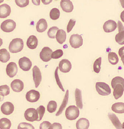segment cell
Instances as JSON below:
<instances>
[{
  "label": "cell",
  "instance_id": "obj_2",
  "mask_svg": "<svg viewBox=\"0 0 124 129\" xmlns=\"http://www.w3.org/2000/svg\"><path fill=\"white\" fill-rule=\"evenodd\" d=\"M24 47L22 39L16 38L13 39L10 43L9 50L12 53H16L22 51Z\"/></svg>",
  "mask_w": 124,
  "mask_h": 129
},
{
  "label": "cell",
  "instance_id": "obj_28",
  "mask_svg": "<svg viewBox=\"0 0 124 129\" xmlns=\"http://www.w3.org/2000/svg\"><path fill=\"white\" fill-rule=\"evenodd\" d=\"M10 58V54L6 49H0V61L6 62L9 60Z\"/></svg>",
  "mask_w": 124,
  "mask_h": 129
},
{
  "label": "cell",
  "instance_id": "obj_11",
  "mask_svg": "<svg viewBox=\"0 0 124 129\" xmlns=\"http://www.w3.org/2000/svg\"><path fill=\"white\" fill-rule=\"evenodd\" d=\"M40 97V92L34 89L31 90L28 92L25 96L27 101L31 103L37 102L39 100Z\"/></svg>",
  "mask_w": 124,
  "mask_h": 129
},
{
  "label": "cell",
  "instance_id": "obj_18",
  "mask_svg": "<svg viewBox=\"0 0 124 129\" xmlns=\"http://www.w3.org/2000/svg\"><path fill=\"white\" fill-rule=\"evenodd\" d=\"M60 5L63 11L66 13L72 12L74 9L73 4L70 0H62L60 2Z\"/></svg>",
  "mask_w": 124,
  "mask_h": 129
},
{
  "label": "cell",
  "instance_id": "obj_46",
  "mask_svg": "<svg viewBox=\"0 0 124 129\" xmlns=\"http://www.w3.org/2000/svg\"><path fill=\"white\" fill-rule=\"evenodd\" d=\"M34 4L36 5H40V1H32Z\"/></svg>",
  "mask_w": 124,
  "mask_h": 129
},
{
  "label": "cell",
  "instance_id": "obj_38",
  "mask_svg": "<svg viewBox=\"0 0 124 129\" xmlns=\"http://www.w3.org/2000/svg\"><path fill=\"white\" fill-rule=\"evenodd\" d=\"M64 54V52L61 49H57L54 51L52 54V58L58 59L60 58Z\"/></svg>",
  "mask_w": 124,
  "mask_h": 129
},
{
  "label": "cell",
  "instance_id": "obj_43",
  "mask_svg": "<svg viewBox=\"0 0 124 129\" xmlns=\"http://www.w3.org/2000/svg\"><path fill=\"white\" fill-rule=\"evenodd\" d=\"M62 128L61 125L60 123L55 122L51 125L50 129H61Z\"/></svg>",
  "mask_w": 124,
  "mask_h": 129
},
{
  "label": "cell",
  "instance_id": "obj_50",
  "mask_svg": "<svg viewBox=\"0 0 124 129\" xmlns=\"http://www.w3.org/2000/svg\"><path fill=\"white\" fill-rule=\"evenodd\" d=\"M121 58V61H122V62H123V64L124 66V55L122 56Z\"/></svg>",
  "mask_w": 124,
  "mask_h": 129
},
{
  "label": "cell",
  "instance_id": "obj_45",
  "mask_svg": "<svg viewBox=\"0 0 124 129\" xmlns=\"http://www.w3.org/2000/svg\"><path fill=\"white\" fill-rule=\"evenodd\" d=\"M52 1H50V0H47V1H42V2L43 3V4L44 5H47L51 3Z\"/></svg>",
  "mask_w": 124,
  "mask_h": 129
},
{
  "label": "cell",
  "instance_id": "obj_19",
  "mask_svg": "<svg viewBox=\"0 0 124 129\" xmlns=\"http://www.w3.org/2000/svg\"><path fill=\"white\" fill-rule=\"evenodd\" d=\"M11 12V8L9 5L4 4L0 6V18H6L10 16Z\"/></svg>",
  "mask_w": 124,
  "mask_h": 129
},
{
  "label": "cell",
  "instance_id": "obj_16",
  "mask_svg": "<svg viewBox=\"0 0 124 129\" xmlns=\"http://www.w3.org/2000/svg\"><path fill=\"white\" fill-rule=\"evenodd\" d=\"M117 27L116 22L113 20L107 21L103 25V29L106 33H110L115 31Z\"/></svg>",
  "mask_w": 124,
  "mask_h": 129
},
{
  "label": "cell",
  "instance_id": "obj_23",
  "mask_svg": "<svg viewBox=\"0 0 124 129\" xmlns=\"http://www.w3.org/2000/svg\"><path fill=\"white\" fill-rule=\"evenodd\" d=\"M89 126V121L85 118H81L77 121L76 124L77 129H87Z\"/></svg>",
  "mask_w": 124,
  "mask_h": 129
},
{
  "label": "cell",
  "instance_id": "obj_51",
  "mask_svg": "<svg viewBox=\"0 0 124 129\" xmlns=\"http://www.w3.org/2000/svg\"><path fill=\"white\" fill-rule=\"evenodd\" d=\"M122 1V2H123V4H121V5H122V7H123V8H124V1Z\"/></svg>",
  "mask_w": 124,
  "mask_h": 129
},
{
  "label": "cell",
  "instance_id": "obj_41",
  "mask_svg": "<svg viewBox=\"0 0 124 129\" xmlns=\"http://www.w3.org/2000/svg\"><path fill=\"white\" fill-rule=\"evenodd\" d=\"M76 21L73 19H70L67 27V31L68 33H69L73 28V27L76 24Z\"/></svg>",
  "mask_w": 124,
  "mask_h": 129
},
{
  "label": "cell",
  "instance_id": "obj_29",
  "mask_svg": "<svg viewBox=\"0 0 124 129\" xmlns=\"http://www.w3.org/2000/svg\"><path fill=\"white\" fill-rule=\"evenodd\" d=\"M11 125V121L8 118H4L0 120V129H9Z\"/></svg>",
  "mask_w": 124,
  "mask_h": 129
},
{
  "label": "cell",
  "instance_id": "obj_36",
  "mask_svg": "<svg viewBox=\"0 0 124 129\" xmlns=\"http://www.w3.org/2000/svg\"><path fill=\"white\" fill-rule=\"evenodd\" d=\"M58 69H59V67H57L56 68V70H55V80H56V82L57 84L58 85L60 88L62 90V91L65 92L64 89L62 84H61V82L60 81L59 75H58Z\"/></svg>",
  "mask_w": 124,
  "mask_h": 129
},
{
  "label": "cell",
  "instance_id": "obj_35",
  "mask_svg": "<svg viewBox=\"0 0 124 129\" xmlns=\"http://www.w3.org/2000/svg\"><path fill=\"white\" fill-rule=\"evenodd\" d=\"M37 112L38 114V118L37 121H39L42 120L45 111V107L43 106H40L37 109Z\"/></svg>",
  "mask_w": 124,
  "mask_h": 129
},
{
  "label": "cell",
  "instance_id": "obj_5",
  "mask_svg": "<svg viewBox=\"0 0 124 129\" xmlns=\"http://www.w3.org/2000/svg\"><path fill=\"white\" fill-rule=\"evenodd\" d=\"M16 24L13 20L8 19L3 21L1 25L2 30L6 33H10L16 28Z\"/></svg>",
  "mask_w": 124,
  "mask_h": 129
},
{
  "label": "cell",
  "instance_id": "obj_32",
  "mask_svg": "<svg viewBox=\"0 0 124 129\" xmlns=\"http://www.w3.org/2000/svg\"><path fill=\"white\" fill-rule=\"evenodd\" d=\"M102 62V58L101 57H99L95 61L93 64L94 71L96 73H99L101 69V66Z\"/></svg>",
  "mask_w": 124,
  "mask_h": 129
},
{
  "label": "cell",
  "instance_id": "obj_25",
  "mask_svg": "<svg viewBox=\"0 0 124 129\" xmlns=\"http://www.w3.org/2000/svg\"><path fill=\"white\" fill-rule=\"evenodd\" d=\"M69 97V91L68 90H66L64 98V99L62 104L60 106L59 110L57 111L56 114V116H58L60 115L63 111L64 110L65 108L67 106L68 103V102Z\"/></svg>",
  "mask_w": 124,
  "mask_h": 129
},
{
  "label": "cell",
  "instance_id": "obj_9",
  "mask_svg": "<svg viewBox=\"0 0 124 129\" xmlns=\"http://www.w3.org/2000/svg\"><path fill=\"white\" fill-rule=\"evenodd\" d=\"M52 50L50 48L48 47H44L40 53V57L44 62H48L52 59Z\"/></svg>",
  "mask_w": 124,
  "mask_h": 129
},
{
  "label": "cell",
  "instance_id": "obj_52",
  "mask_svg": "<svg viewBox=\"0 0 124 129\" xmlns=\"http://www.w3.org/2000/svg\"><path fill=\"white\" fill-rule=\"evenodd\" d=\"M121 126H122V128L124 129V122L123 123L122 125H121Z\"/></svg>",
  "mask_w": 124,
  "mask_h": 129
},
{
  "label": "cell",
  "instance_id": "obj_37",
  "mask_svg": "<svg viewBox=\"0 0 124 129\" xmlns=\"http://www.w3.org/2000/svg\"><path fill=\"white\" fill-rule=\"evenodd\" d=\"M0 92L4 96L9 95L10 92V89L9 86L6 85L1 86Z\"/></svg>",
  "mask_w": 124,
  "mask_h": 129
},
{
  "label": "cell",
  "instance_id": "obj_34",
  "mask_svg": "<svg viewBox=\"0 0 124 129\" xmlns=\"http://www.w3.org/2000/svg\"><path fill=\"white\" fill-rule=\"evenodd\" d=\"M59 29V28L55 26L49 28L47 33L49 37L52 39L55 38L56 37V34Z\"/></svg>",
  "mask_w": 124,
  "mask_h": 129
},
{
  "label": "cell",
  "instance_id": "obj_49",
  "mask_svg": "<svg viewBox=\"0 0 124 129\" xmlns=\"http://www.w3.org/2000/svg\"><path fill=\"white\" fill-rule=\"evenodd\" d=\"M2 44H3V40L1 38H0V47L1 46Z\"/></svg>",
  "mask_w": 124,
  "mask_h": 129
},
{
  "label": "cell",
  "instance_id": "obj_47",
  "mask_svg": "<svg viewBox=\"0 0 124 129\" xmlns=\"http://www.w3.org/2000/svg\"><path fill=\"white\" fill-rule=\"evenodd\" d=\"M120 18L121 20L124 22V10L120 14Z\"/></svg>",
  "mask_w": 124,
  "mask_h": 129
},
{
  "label": "cell",
  "instance_id": "obj_30",
  "mask_svg": "<svg viewBox=\"0 0 124 129\" xmlns=\"http://www.w3.org/2000/svg\"><path fill=\"white\" fill-rule=\"evenodd\" d=\"M108 58L110 64L113 65L116 64L119 62V57L117 54L113 52L109 53Z\"/></svg>",
  "mask_w": 124,
  "mask_h": 129
},
{
  "label": "cell",
  "instance_id": "obj_15",
  "mask_svg": "<svg viewBox=\"0 0 124 129\" xmlns=\"http://www.w3.org/2000/svg\"><path fill=\"white\" fill-rule=\"evenodd\" d=\"M14 109V105L13 103L7 102L2 104L1 107V111L5 115H9L13 113Z\"/></svg>",
  "mask_w": 124,
  "mask_h": 129
},
{
  "label": "cell",
  "instance_id": "obj_1",
  "mask_svg": "<svg viewBox=\"0 0 124 129\" xmlns=\"http://www.w3.org/2000/svg\"><path fill=\"white\" fill-rule=\"evenodd\" d=\"M111 86L113 89V95L116 99L122 96L124 91V79L121 77H115L111 81Z\"/></svg>",
  "mask_w": 124,
  "mask_h": 129
},
{
  "label": "cell",
  "instance_id": "obj_40",
  "mask_svg": "<svg viewBox=\"0 0 124 129\" xmlns=\"http://www.w3.org/2000/svg\"><path fill=\"white\" fill-rule=\"evenodd\" d=\"M16 4L20 8H24L28 6L29 4V0H16Z\"/></svg>",
  "mask_w": 124,
  "mask_h": 129
},
{
  "label": "cell",
  "instance_id": "obj_31",
  "mask_svg": "<svg viewBox=\"0 0 124 129\" xmlns=\"http://www.w3.org/2000/svg\"><path fill=\"white\" fill-rule=\"evenodd\" d=\"M50 17L53 20H56L59 18L60 12L58 9L54 8L52 9L50 12Z\"/></svg>",
  "mask_w": 124,
  "mask_h": 129
},
{
  "label": "cell",
  "instance_id": "obj_14",
  "mask_svg": "<svg viewBox=\"0 0 124 129\" xmlns=\"http://www.w3.org/2000/svg\"><path fill=\"white\" fill-rule=\"evenodd\" d=\"M58 67L61 72L68 73L72 69V65L71 62L68 59H63L60 61Z\"/></svg>",
  "mask_w": 124,
  "mask_h": 129
},
{
  "label": "cell",
  "instance_id": "obj_27",
  "mask_svg": "<svg viewBox=\"0 0 124 129\" xmlns=\"http://www.w3.org/2000/svg\"><path fill=\"white\" fill-rule=\"evenodd\" d=\"M113 111L117 113H124V103L123 102H117L114 103L112 106Z\"/></svg>",
  "mask_w": 124,
  "mask_h": 129
},
{
  "label": "cell",
  "instance_id": "obj_21",
  "mask_svg": "<svg viewBox=\"0 0 124 129\" xmlns=\"http://www.w3.org/2000/svg\"><path fill=\"white\" fill-rule=\"evenodd\" d=\"M48 28V24L45 19H40L37 23L36 29L39 33H42L46 31Z\"/></svg>",
  "mask_w": 124,
  "mask_h": 129
},
{
  "label": "cell",
  "instance_id": "obj_12",
  "mask_svg": "<svg viewBox=\"0 0 124 129\" xmlns=\"http://www.w3.org/2000/svg\"><path fill=\"white\" fill-rule=\"evenodd\" d=\"M33 77L35 83V87L38 88L40 85L42 81L41 72L40 69L36 66L34 67L33 69Z\"/></svg>",
  "mask_w": 124,
  "mask_h": 129
},
{
  "label": "cell",
  "instance_id": "obj_53",
  "mask_svg": "<svg viewBox=\"0 0 124 129\" xmlns=\"http://www.w3.org/2000/svg\"><path fill=\"white\" fill-rule=\"evenodd\" d=\"M4 2V0H0V4Z\"/></svg>",
  "mask_w": 124,
  "mask_h": 129
},
{
  "label": "cell",
  "instance_id": "obj_42",
  "mask_svg": "<svg viewBox=\"0 0 124 129\" xmlns=\"http://www.w3.org/2000/svg\"><path fill=\"white\" fill-rule=\"evenodd\" d=\"M51 124L48 121H44L40 125V129H50Z\"/></svg>",
  "mask_w": 124,
  "mask_h": 129
},
{
  "label": "cell",
  "instance_id": "obj_24",
  "mask_svg": "<svg viewBox=\"0 0 124 129\" xmlns=\"http://www.w3.org/2000/svg\"><path fill=\"white\" fill-rule=\"evenodd\" d=\"M75 98L77 106L82 109L83 108V101H82V94L81 90L76 88L75 90Z\"/></svg>",
  "mask_w": 124,
  "mask_h": 129
},
{
  "label": "cell",
  "instance_id": "obj_39",
  "mask_svg": "<svg viewBox=\"0 0 124 129\" xmlns=\"http://www.w3.org/2000/svg\"><path fill=\"white\" fill-rule=\"evenodd\" d=\"M18 129H34V127L32 125L26 122H21L20 123L18 126Z\"/></svg>",
  "mask_w": 124,
  "mask_h": 129
},
{
  "label": "cell",
  "instance_id": "obj_48",
  "mask_svg": "<svg viewBox=\"0 0 124 129\" xmlns=\"http://www.w3.org/2000/svg\"><path fill=\"white\" fill-rule=\"evenodd\" d=\"M4 99V96L0 92V102L3 101Z\"/></svg>",
  "mask_w": 124,
  "mask_h": 129
},
{
  "label": "cell",
  "instance_id": "obj_6",
  "mask_svg": "<svg viewBox=\"0 0 124 129\" xmlns=\"http://www.w3.org/2000/svg\"><path fill=\"white\" fill-rule=\"evenodd\" d=\"M83 39L82 36L78 34L72 35L70 38V45L74 48L77 49L83 45Z\"/></svg>",
  "mask_w": 124,
  "mask_h": 129
},
{
  "label": "cell",
  "instance_id": "obj_10",
  "mask_svg": "<svg viewBox=\"0 0 124 129\" xmlns=\"http://www.w3.org/2000/svg\"><path fill=\"white\" fill-rule=\"evenodd\" d=\"M117 24L119 33L115 36V41L119 44L124 45V27L120 21H118Z\"/></svg>",
  "mask_w": 124,
  "mask_h": 129
},
{
  "label": "cell",
  "instance_id": "obj_4",
  "mask_svg": "<svg viewBox=\"0 0 124 129\" xmlns=\"http://www.w3.org/2000/svg\"><path fill=\"white\" fill-rule=\"evenodd\" d=\"M96 88L97 92L102 96H108L111 93V90L110 86L105 82H97Z\"/></svg>",
  "mask_w": 124,
  "mask_h": 129
},
{
  "label": "cell",
  "instance_id": "obj_8",
  "mask_svg": "<svg viewBox=\"0 0 124 129\" xmlns=\"http://www.w3.org/2000/svg\"><path fill=\"white\" fill-rule=\"evenodd\" d=\"M19 67L23 71H29L32 66V63L29 58L24 57L20 58L18 61Z\"/></svg>",
  "mask_w": 124,
  "mask_h": 129
},
{
  "label": "cell",
  "instance_id": "obj_33",
  "mask_svg": "<svg viewBox=\"0 0 124 129\" xmlns=\"http://www.w3.org/2000/svg\"><path fill=\"white\" fill-rule=\"evenodd\" d=\"M57 107V104L55 101H51L49 102L47 106V109L49 113H53L56 111Z\"/></svg>",
  "mask_w": 124,
  "mask_h": 129
},
{
  "label": "cell",
  "instance_id": "obj_26",
  "mask_svg": "<svg viewBox=\"0 0 124 129\" xmlns=\"http://www.w3.org/2000/svg\"><path fill=\"white\" fill-rule=\"evenodd\" d=\"M56 38L57 42L60 44H62L66 40V33L63 29H59L56 34Z\"/></svg>",
  "mask_w": 124,
  "mask_h": 129
},
{
  "label": "cell",
  "instance_id": "obj_3",
  "mask_svg": "<svg viewBox=\"0 0 124 129\" xmlns=\"http://www.w3.org/2000/svg\"><path fill=\"white\" fill-rule=\"evenodd\" d=\"M79 109L75 106H70L66 110V117L67 119L69 120H76L79 117Z\"/></svg>",
  "mask_w": 124,
  "mask_h": 129
},
{
  "label": "cell",
  "instance_id": "obj_7",
  "mask_svg": "<svg viewBox=\"0 0 124 129\" xmlns=\"http://www.w3.org/2000/svg\"><path fill=\"white\" fill-rule=\"evenodd\" d=\"M24 116L26 120L32 122L37 121L38 118L37 110L33 108L27 109L25 112Z\"/></svg>",
  "mask_w": 124,
  "mask_h": 129
},
{
  "label": "cell",
  "instance_id": "obj_13",
  "mask_svg": "<svg viewBox=\"0 0 124 129\" xmlns=\"http://www.w3.org/2000/svg\"><path fill=\"white\" fill-rule=\"evenodd\" d=\"M18 72V67L15 62H10L8 64L6 68L7 75L10 78L14 77Z\"/></svg>",
  "mask_w": 124,
  "mask_h": 129
},
{
  "label": "cell",
  "instance_id": "obj_22",
  "mask_svg": "<svg viewBox=\"0 0 124 129\" xmlns=\"http://www.w3.org/2000/svg\"><path fill=\"white\" fill-rule=\"evenodd\" d=\"M108 116L113 124L116 129H122L121 123L120 121L119 118L116 116L115 114L112 113H109Z\"/></svg>",
  "mask_w": 124,
  "mask_h": 129
},
{
  "label": "cell",
  "instance_id": "obj_17",
  "mask_svg": "<svg viewBox=\"0 0 124 129\" xmlns=\"http://www.w3.org/2000/svg\"><path fill=\"white\" fill-rule=\"evenodd\" d=\"M11 87L12 89L16 92H20L24 89L23 82L19 79L14 80L11 82Z\"/></svg>",
  "mask_w": 124,
  "mask_h": 129
},
{
  "label": "cell",
  "instance_id": "obj_44",
  "mask_svg": "<svg viewBox=\"0 0 124 129\" xmlns=\"http://www.w3.org/2000/svg\"><path fill=\"white\" fill-rule=\"evenodd\" d=\"M119 54L120 57L124 55V46L121 47L119 49Z\"/></svg>",
  "mask_w": 124,
  "mask_h": 129
},
{
  "label": "cell",
  "instance_id": "obj_20",
  "mask_svg": "<svg viewBox=\"0 0 124 129\" xmlns=\"http://www.w3.org/2000/svg\"><path fill=\"white\" fill-rule=\"evenodd\" d=\"M26 44L29 48L31 49H35L38 45V40L36 36L32 35L28 38Z\"/></svg>",
  "mask_w": 124,
  "mask_h": 129
}]
</instances>
